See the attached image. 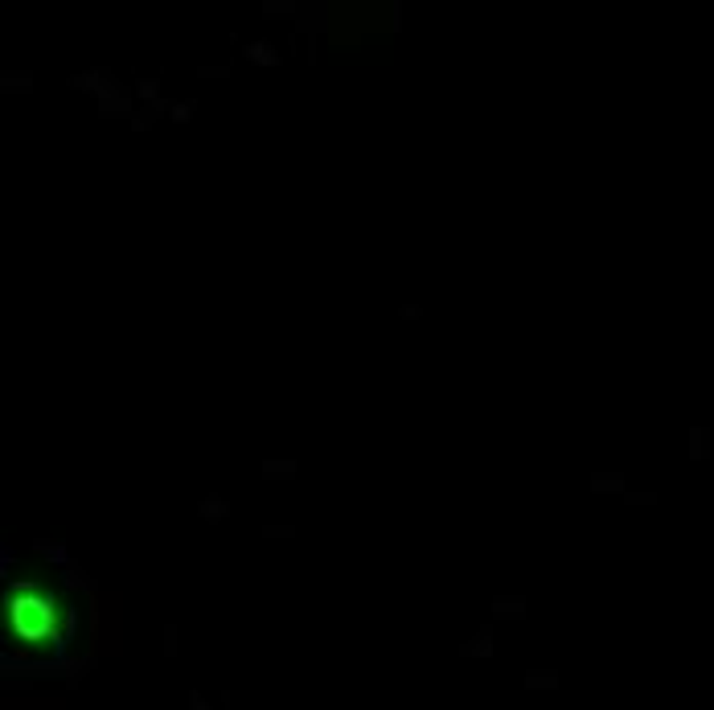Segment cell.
Masks as SVG:
<instances>
[{"label": "cell", "instance_id": "1", "mask_svg": "<svg viewBox=\"0 0 714 710\" xmlns=\"http://www.w3.org/2000/svg\"><path fill=\"white\" fill-rule=\"evenodd\" d=\"M198 517L202 522H226L230 517V501L222 493H205L202 501H198Z\"/></svg>", "mask_w": 714, "mask_h": 710}, {"label": "cell", "instance_id": "2", "mask_svg": "<svg viewBox=\"0 0 714 710\" xmlns=\"http://www.w3.org/2000/svg\"><path fill=\"white\" fill-rule=\"evenodd\" d=\"M246 62H255V66H279V50H275L272 41H251L246 45Z\"/></svg>", "mask_w": 714, "mask_h": 710}, {"label": "cell", "instance_id": "3", "mask_svg": "<svg viewBox=\"0 0 714 710\" xmlns=\"http://www.w3.org/2000/svg\"><path fill=\"white\" fill-rule=\"evenodd\" d=\"M300 464L296 460H263V476L267 480H296Z\"/></svg>", "mask_w": 714, "mask_h": 710}, {"label": "cell", "instance_id": "4", "mask_svg": "<svg viewBox=\"0 0 714 710\" xmlns=\"http://www.w3.org/2000/svg\"><path fill=\"white\" fill-rule=\"evenodd\" d=\"M4 91H34V74L29 70H17V74H4Z\"/></svg>", "mask_w": 714, "mask_h": 710}, {"label": "cell", "instance_id": "5", "mask_svg": "<svg viewBox=\"0 0 714 710\" xmlns=\"http://www.w3.org/2000/svg\"><path fill=\"white\" fill-rule=\"evenodd\" d=\"M493 604H497V616H521V612H526V600H517V596H513V600L497 596Z\"/></svg>", "mask_w": 714, "mask_h": 710}, {"label": "cell", "instance_id": "6", "mask_svg": "<svg viewBox=\"0 0 714 710\" xmlns=\"http://www.w3.org/2000/svg\"><path fill=\"white\" fill-rule=\"evenodd\" d=\"M620 485H624V480H620L616 473H608V476L600 473L595 480H591V489H595V493H604V489H620Z\"/></svg>", "mask_w": 714, "mask_h": 710}, {"label": "cell", "instance_id": "7", "mask_svg": "<svg viewBox=\"0 0 714 710\" xmlns=\"http://www.w3.org/2000/svg\"><path fill=\"white\" fill-rule=\"evenodd\" d=\"M296 526H263V538H296Z\"/></svg>", "mask_w": 714, "mask_h": 710}, {"label": "cell", "instance_id": "8", "mask_svg": "<svg viewBox=\"0 0 714 710\" xmlns=\"http://www.w3.org/2000/svg\"><path fill=\"white\" fill-rule=\"evenodd\" d=\"M189 111H193V103H172V119H177V124H185Z\"/></svg>", "mask_w": 714, "mask_h": 710}, {"label": "cell", "instance_id": "9", "mask_svg": "<svg viewBox=\"0 0 714 710\" xmlns=\"http://www.w3.org/2000/svg\"><path fill=\"white\" fill-rule=\"evenodd\" d=\"M403 320H419V304H403Z\"/></svg>", "mask_w": 714, "mask_h": 710}]
</instances>
